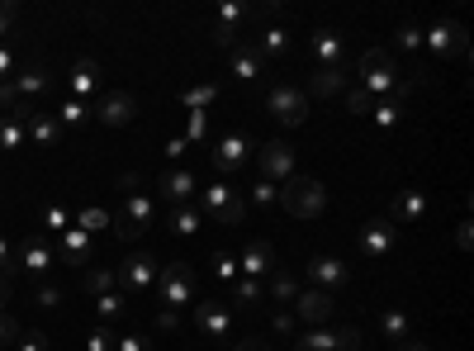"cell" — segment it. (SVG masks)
Instances as JSON below:
<instances>
[{
    "label": "cell",
    "mask_w": 474,
    "mask_h": 351,
    "mask_svg": "<svg viewBox=\"0 0 474 351\" xmlns=\"http://www.w3.org/2000/svg\"><path fill=\"white\" fill-rule=\"evenodd\" d=\"M361 90H366L370 100H385V96H408L413 81L394 72V57L385 48H370L361 57Z\"/></svg>",
    "instance_id": "cell-1"
},
{
    "label": "cell",
    "mask_w": 474,
    "mask_h": 351,
    "mask_svg": "<svg viewBox=\"0 0 474 351\" xmlns=\"http://www.w3.org/2000/svg\"><path fill=\"white\" fill-rule=\"evenodd\" d=\"M275 204H284L294 219H318L323 209H327V191L314 176H290V181L280 185V200Z\"/></svg>",
    "instance_id": "cell-2"
},
{
    "label": "cell",
    "mask_w": 474,
    "mask_h": 351,
    "mask_svg": "<svg viewBox=\"0 0 474 351\" xmlns=\"http://www.w3.org/2000/svg\"><path fill=\"white\" fill-rule=\"evenodd\" d=\"M157 304L161 309H180V304H195V266L190 262H171L157 271Z\"/></svg>",
    "instance_id": "cell-3"
},
{
    "label": "cell",
    "mask_w": 474,
    "mask_h": 351,
    "mask_svg": "<svg viewBox=\"0 0 474 351\" xmlns=\"http://www.w3.org/2000/svg\"><path fill=\"white\" fill-rule=\"evenodd\" d=\"M290 314H294L299 323H308V327H327L332 314H337V294H332V290H318V285H308V290L294 294Z\"/></svg>",
    "instance_id": "cell-4"
},
{
    "label": "cell",
    "mask_w": 474,
    "mask_h": 351,
    "mask_svg": "<svg viewBox=\"0 0 474 351\" xmlns=\"http://www.w3.org/2000/svg\"><path fill=\"white\" fill-rule=\"evenodd\" d=\"M266 105H271V114H275L284 129H299V124L308 119V96H304L299 86H290V81H275Z\"/></svg>",
    "instance_id": "cell-5"
},
{
    "label": "cell",
    "mask_w": 474,
    "mask_h": 351,
    "mask_svg": "<svg viewBox=\"0 0 474 351\" xmlns=\"http://www.w3.org/2000/svg\"><path fill=\"white\" fill-rule=\"evenodd\" d=\"M204 209L213 219H219V228H232V223H242V214H247V200L232 191L228 181H213L209 191H204Z\"/></svg>",
    "instance_id": "cell-6"
},
{
    "label": "cell",
    "mask_w": 474,
    "mask_h": 351,
    "mask_svg": "<svg viewBox=\"0 0 474 351\" xmlns=\"http://www.w3.org/2000/svg\"><path fill=\"white\" fill-rule=\"evenodd\" d=\"M361 333L356 327H308L299 337V351H356Z\"/></svg>",
    "instance_id": "cell-7"
},
{
    "label": "cell",
    "mask_w": 474,
    "mask_h": 351,
    "mask_svg": "<svg viewBox=\"0 0 474 351\" xmlns=\"http://www.w3.org/2000/svg\"><path fill=\"white\" fill-rule=\"evenodd\" d=\"M114 271H118V280H124L129 290L142 294V290H152V285H157V271H161V266H157V256H152L148 247H142V252H129V256H124V266H114Z\"/></svg>",
    "instance_id": "cell-8"
},
{
    "label": "cell",
    "mask_w": 474,
    "mask_h": 351,
    "mask_svg": "<svg viewBox=\"0 0 474 351\" xmlns=\"http://www.w3.org/2000/svg\"><path fill=\"white\" fill-rule=\"evenodd\" d=\"M53 256H62L67 266H95V238H90L86 228L71 223V228L57 232V252Z\"/></svg>",
    "instance_id": "cell-9"
},
{
    "label": "cell",
    "mask_w": 474,
    "mask_h": 351,
    "mask_svg": "<svg viewBox=\"0 0 474 351\" xmlns=\"http://www.w3.org/2000/svg\"><path fill=\"white\" fill-rule=\"evenodd\" d=\"M256 167H261V176H266L271 185L275 181H290L294 176V148L284 143V138H275V143H266L256 152Z\"/></svg>",
    "instance_id": "cell-10"
},
{
    "label": "cell",
    "mask_w": 474,
    "mask_h": 351,
    "mask_svg": "<svg viewBox=\"0 0 474 351\" xmlns=\"http://www.w3.org/2000/svg\"><path fill=\"white\" fill-rule=\"evenodd\" d=\"M247 152H252V138L247 133H223L219 143H213V171L232 176L237 167H247Z\"/></svg>",
    "instance_id": "cell-11"
},
{
    "label": "cell",
    "mask_w": 474,
    "mask_h": 351,
    "mask_svg": "<svg viewBox=\"0 0 474 351\" xmlns=\"http://www.w3.org/2000/svg\"><path fill=\"white\" fill-rule=\"evenodd\" d=\"M195 327H200L204 337H213V342H228L232 337V309H228V304H219V299H213V304H195Z\"/></svg>",
    "instance_id": "cell-12"
},
{
    "label": "cell",
    "mask_w": 474,
    "mask_h": 351,
    "mask_svg": "<svg viewBox=\"0 0 474 351\" xmlns=\"http://www.w3.org/2000/svg\"><path fill=\"white\" fill-rule=\"evenodd\" d=\"M304 271H308V280H314L318 290H332V294H337L342 285H351V266L337 262V256H314Z\"/></svg>",
    "instance_id": "cell-13"
},
{
    "label": "cell",
    "mask_w": 474,
    "mask_h": 351,
    "mask_svg": "<svg viewBox=\"0 0 474 351\" xmlns=\"http://www.w3.org/2000/svg\"><path fill=\"white\" fill-rule=\"evenodd\" d=\"M237 271H242L247 280H261V275H271L275 271V252L266 238H247L242 243V256H237Z\"/></svg>",
    "instance_id": "cell-14"
},
{
    "label": "cell",
    "mask_w": 474,
    "mask_h": 351,
    "mask_svg": "<svg viewBox=\"0 0 474 351\" xmlns=\"http://www.w3.org/2000/svg\"><path fill=\"white\" fill-rule=\"evenodd\" d=\"M394 243H398V228L389 219H370L361 228V252L366 256H394Z\"/></svg>",
    "instance_id": "cell-15"
},
{
    "label": "cell",
    "mask_w": 474,
    "mask_h": 351,
    "mask_svg": "<svg viewBox=\"0 0 474 351\" xmlns=\"http://www.w3.org/2000/svg\"><path fill=\"white\" fill-rule=\"evenodd\" d=\"M47 266H53V247L43 243V232H29V238H24V247H19V256H15V271L43 275Z\"/></svg>",
    "instance_id": "cell-16"
},
{
    "label": "cell",
    "mask_w": 474,
    "mask_h": 351,
    "mask_svg": "<svg viewBox=\"0 0 474 351\" xmlns=\"http://www.w3.org/2000/svg\"><path fill=\"white\" fill-rule=\"evenodd\" d=\"M133 114H138V100L129 96V90H109V96H100V124L124 129V124H133Z\"/></svg>",
    "instance_id": "cell-17"
},
{
    "label": "cell",
    "mask_w": 474,
    "mask_h": 351,
    "mask_svg": "<svg viewBox=\"0 0 474 351\" xmlns=\"http://www.w3.org/2000/svg\"><path fill=\"white\" fill-rule=\"evenodd\" d=\"M342 90H346V67H314V77H308L304 96L332 100V96H342Z\"/></svg>",
    "instance_id": "cell-18"
},
{
    "label": "cell",
    "mask_w": 474,
    "mask_h": 351,
    "mask_svg": "<svg viewBox=\"0 0 474 351\" xmlns=\"http://www.w3.org/2000/svg\"><path fill=\"white\" fill-rule=\"evenodd\" d=\"M427 214V195L422 191H398L394 195V204H389V223L398 228V223H417Z\"/></svg>",
    "instance_id": "cell-19"
},
{
    "label": "cell",
    "mask_w": 474,
    "mask_h": 351,
    "mask_svg": "<svg viewBox=\"0 0 474 351\" xmlns=\"http://www.w3.org/2000/svg\"><path fill=\"white\" fill-rule=\"evenodd\" d=\"M67 90H71V100H86L100 90V67H95L90 57H81L77 67H71V77H67Z\"/></svg>",
    "instance_id": "cell-20"
},
{
    "label": "cell",
    "mask_w": 474,
    "mask_h": 351,
    "mask_svg": "<svg viewBox=\"0 0 474 351\" xmlns=\"http://www.w3.org/2000/svg\"><path fill=\"white\" fill-rule=\"evenodd\" d=\"M422 43L432 53H460L465 57V29L460 25H432V29L422 34Z\"/></svg>",
    "instance_id": "cell-21"
},
{
    "label": "cell",
    "mask_w": 474,
    "mask_h": 351,
    "mask_svg": "<svg viewBox=\"0 0 474 351\" xmlns=\"http://www.w3.org/2000/svg\"><path fill=\"white\" fill-rule=\"evenodd\" d=\"M261 67H266V57L252 48V38H242V43L232 48V77H237V81H256Z\"/></svg>",
    "instance_id": "cell-22"
},
{
    "label": "cell",
    "mask_w": 474,
    "mask_h": 351,
    "mask_svg": "<svg viewBox=\"0 0 474 351\" xmlns=\"http://www.w3.org/2000/svg\"><path fill=\"white\" fill-rule=\"evenodd\" d=\"M294 294H299V280H294V271L275 266V271H271V285H266V299L275 304V309H290V304H294Z\"/></svg>",
    "instance_id": "cell-23"
},
{
    "label": "cell",
    "mask_w": 474,
    "mask_h": 351,
    "mask_svg": "<svg viewBox=\"0 0 474 351\" xmlns=\"http://www.w3.org/2000/svg\"><path fill=\"white\" fill-rule=\"evenodd\" d=\"M342 48H346V38L337 29H318L314 34V57H318V67H342Z\"/></svg>",
    "instance_id": "cell-24"
},
{
    "label": "cell",
    "mask_w": 474,
    "mask_h": 351,
    "mask_svg": "<svg viewBox=\"0 0 474 351\" xmlns=\"http://www.w3.org/2000/svg\"><path fill=\"white\" fill-rule=\"evenodd\" d=\"M10 86L19 90V100H34V96H43V90L53 86V77H47V67H24V72H15Z\"/></svg>",
    "instance_id": "cell-25"
},
{
    "label": "cell",
    "mask_w": 474,
    "mask_h": 351,
    "mask_svg": "<svg viewBox=\"0 0 474 351\" xmlns=\"http://www.w3.org/2000/svg\"><path fill=\"white\" fill-rule=\"evenodd\" d=\"M247 38H252V48L261 57H284V53H290V34H284L280 25L275 29H261V34H247Z\"/></svg>",
    "instance_id": "cell-26"
},
{
    "label": "cell",
    "mask_w": 474,
    "mask_h": 351,
    "mask_svg": "<svg viewBox=\"0 0 474 351\" xmlns=\"http://www.w3.org/2000/svg\"><path fill=\"white\" fill-rule=\"evenodd\" d=\"M157 191H161L166 200H176V204H185L190 195H195V176H190L185 167H180V171H166V176L157 181Z\"/></svg>",
    "instance_id": "cell-27"
},
{
    "label": "cell",
    "mask_w": 474,
    "mask_h": 351,
    "mask_svg": "<svg viewBox=\"0 0 474 351\" xmlns=\"http://www.w3.org/2000/svg\"><path fill=\"white\" fill-rule=\"evenodd\" d=\"M252 304H266V285L261 280H237V285L228 290V309H252Z\"/></svg>",
    "instance_id": "cell-28"
},
{
    "label": "cell",
    "mask_w": 474,
    "mask_h": 351,
    "mask_svg": "<svg viewBox=\"0 0 474 351\" xmlns=\"http://www.w3.org/2000/svg\"><path fill=\"white\" fill-rule=\"evenodd\" d=\"M118 219H124V223H133V228L142 232V228H152L157 209H152V200H148V195H133V191H129V200H124V214H118Z\"/></svg>",
    "instance_id": "cell-29"
},
{
    "label": "cell",
    "mask_w": 474,
    "mask_h": 351,
    "mask_svg": "<svg viewBox=\"0 0 474 351\" xmlns=\"http://www.w3.org/2000/svg\"><path fill=\"white\" fill-rule=\"evenodd\" d=\"M24 129H29V138H34V143H43V148H53L57 143V138H62V124H57V114H34V119L29 124H24Z\"/></svg>",
    "instance_id": "cell-30"
},
{
    "label": "cell",
    "mask_w": 474,
    "mask_h": 351,
    "mask_svg": "<svg viewBox=\"0 0 474 351\" xmlns=\"http://www.w3.org/2000/svg\"><path fill=\"white\" fill-rule=\"evenodd\" d=\"M24 143H29V129L10 119V114H0V152H19Z\"/></svg>",
    "instance_id": "cell-31"
},
{
    "label": "cell",
    "mask_w": 474,
    "mask_h": 351,
    "mask_svg": "<svg viewBox=\"0 0 474 351\" xmlns=\"http://www.w3.org/2000/svg\"><path fill=\"white\" fill-rule=\"evenodd\" d=\"M81 285H86L90 294H109V290L118 285V271H114V266H86Z\"/></svg>",
    "instance_id": "cell-32"
},
{
    "label": "cell",
    "mask_w": 474,
    "mask_h": 351,
    "mask_svg": "<svg viewBox=\"0 0 474 351\" xmlns=\"http://www.w3.org/2000/svg\"><path fill=\"white\" fill-rule=\"evenodd\" d=\"M370 119H375L379 129H394V124L403 119V96H385V100H375Z\"/></svg>",
    "instance_id": "cell-33"
},
{
    "label": "cell",
    "mask_w": 474,
    "mask_h": 351,
    "mask_svg": "<svg viewBox=\"0 0 474 351\" xmlns=\"http://www.w3.org/2000/svg\"><path fill=\"white\" fill-rule=\"evenodd\" d=\"M213 100H219V86H213V81H204V86H190V90H180V105H185V109H209Z\"/></svg>",
    "instance_id": "cell-34"
},
{
    "label": "cell",
    "mask_w": 474,
    "mask_h": 351,
    "mask_svg": "<svg viewBox=\"0 0 474 351\" xmlns=\"http://www.w3.org/2000/svg\"><path fill=\"white\" fill-rule=\"evenodd\" d=\"M166 228L180 232V238H190V232H200V214H195V209H185V204H176L171 219H166Z\"/></svg>",
    "instance_id": "cell-35"
},
{
    "label": "cell",
    "mask_w": 474,
    "mask_h": 351,
    "mask_svg": "<svg viewBox=\"0 0 474 351\" xmlns=\"http://www.w3.org/2000/svg\"><path fill=\"white\" fill-rule=\"evenodd\" d=\"M385 337L398 346V342H408V314L403 309H385Z\"/></svg>",
    "instance_id": "cell-36"
},
{
    "label": "cell",
    "mask_w": 474,
    "mask_h": 351,
    "mask_svg": "<svg viewBox=\"0 0 474 351\" xmlns=\"http://www.w3.org/2000/svg\"><path fill=\"white\" fill-rule=\"evenodd\" d=\"M86 119H90V109H86L81 100H71V96H67L62 109H57V124H62V129H77V124H86Z\"/></svg>",
    "instance_id": "cell-37"
},
{
    "label": "cell",
    "mask_w": 474,
    "mask_h": 351,
    "mask_svg": "<svg viewBox=\"0 0 474 351\" xmlns=\"http://www.w3.org/2000/svg\"><path fill=\"white\" fill-rule=\"evenodd\" d=\"M209 138V109H190L185 119V143H204Z\"/></svg>",
    "instance_id": "cell-38"
},
{
    "label": "cell",
    "mask_w": 474,
    "mask_h": 351,
    "mask_svg": "<svg viewBox=\"0 0 474 351\" xmlns=\"http://www.w3.org/2000/svg\"><path fill=\"white\" fill-rule=\"evenodd\" d=\"M77 228H86L90 238H95V232H105V228H109V214H105L100 204H90V209H81V219H77Z\"/></svg>",
    "instance_id": "cell-39"
},
{
    "label": "cell",
    "mask_w": 474,
    "mask_h": 351,
    "mask_svg": "<svg viewBox=\"0 0 474 351\" xmlns=\"http://www.w3.org/2000/svg\"><path fill=\"white\" fill-rule=\"evenodd\" d=\"M95 314H100V323H109V318L124 314V299H118L114 290H109V294H95Z\"/></svg>",
    "instance_id": "cell-40"
},
{
    "label": "cell",
    "mask_w": 474,
    "mask_h": 351,
    "mask_svg": "<svg viewBox=\"0 0 474 351\" xmlns=\"http://www.w3.org/2000/svg\"><path fill=\"white\" fill-rule=\"evenodd\" d=\"M19 333H24L19 318H15L10 309H0V346H15V342H19Z\"/></svg>",
    "instance_id": "cell-41"
},
{
    "label": "cell",
    "mask_w": 474,
    "mask_h": 351,
    "mask_svg": "<svg viewBox=\"0 0 474 351\" xmlns=\"http://www.w3.org/2000/svg\"><path fill=\"white\" fill-rule=\"evenodd\" d=\"M213 275H219V280H232V275H237V256L219 247V252H213Z\"/></svg>",
    "instance_id": "cell-42"
},
{
    "label": "cell",
    "mask_w": 474,
    "mask_h": 351,
    "mask_svg": "<svg viewBox=\"0 0 474 351\" xmlns=\"http://www.w3.org/2000/svg\"><path fill=\"white\" fill-rule=\"evenodd\" d=\"M86 351H114V333H109V323H100L95 333L86 337Z\"/></svg>",
    "instance_id": "cell-43"
},
{
    "label": "cell",
    "mask_w": 474,
    "mask_h": 351,
    "mask_svg": "<svg viewBox=\"0 0 474 351\" xmlns=\"http://www.w3.org/2000/svg\"><path fill=\"white\" fill-rule=\"evenodd\" d=\"M43 228H47V232L71 228V223H67V209H62V204H47V209H43Z\"/></svg>",
    "instance_id": "cell-44"
},
{
    "label": "cell",
    "mask_w": 474,
    "mask_h": 351,
    "mask_svg": "<svg viewBox=\"0 0 474 351\" xmlns=\"http://www.w3.org/2000/svg\"><path fill=\"white\" fill-rule=\"evenodd\" d=\"M15 351H47V337L38 333V327H29V333H19Z\"/></svg>",
    "instance_id": "cell-45"
},
{
    "label": "cell",
    "mask_w": 474,
    "mask_h": 351,
    "mask_svg": "<svg viewBox=\"0 0 474 351\" xmlns=\"http://www.w3.org/2000/svg\"><path fill=\"white\" fill-rule=\"evenodd\" d=\"M252 200H256V209H266V204H275V200H280V185H271V181H261L256 191H252Z\"/></svg>",
    "instance_id": "cell-46"
},
{
    "label": "cell",
    "mask_w": 474,
    "mask_h": 351,
    "mask_svg": "<svg viewBox=\"0 0 474 351\" xmlns=\"http://www.w3.org/2000/svg\"><path fill=\"white\" fill-rule=\"evenodd\" d=\"M398 48L417 53V48H422V29H417V25H403V29H398Z\"/></svg>",
    "instance_id": "cell-47"
},
{
    "label": "cell",
    "mask_w": 474,
    "mask_h": 351,
    "mask_svg": "<svg viewBox=\"0 0 474 351\" xmlns=\"http://www.w3.org/2000/svg\"><path fill=\"white\" fill-rule=\"evenodd\" d=\"M15 19H19V5H15V0H0V38L15 29Z\"/></svg>",
    "instance_id": "cell-48"
},
{
    "label": "cell",
    "mask_w": 474,
    "mask_h": 351,
    "mask_svg": "<svg viewBox=\"0 0 474 351\" xmlns=\"http://www.w3.org/2000/svg\"><path fill=\"white\" fill-rule=\"evenodd\" d=\"M346 109H351V114H370V109H375V100L366 96V90H361V86H356V90H351V96H346Z\"/></svg>",
    "instance_id": "cell-49"
},
{
    "label": "cell",
    "mask_w": 474,
    "mask_h": 351,
    "mask_svg": "<svg viewBox=\"0 0 474 351\" xmlns=\"http://www.w3.org/2000/svg\"><path fill=\"white\" fill-rule=\"evenodd\" d=\"M34 304H38V309H57V304H62V290H57V285H43V290L34 294Z\"/></svg>",
    "instance_id": "cell-50"
},
{
    "label": "cell",
    "mask_w": 474,
    "mask_h": 351,
    "mask_svg": "<svg viewBox=\"0 0 474 351\" xmlns=\"http://www.w3.org/2000/svg\"><path fill=\"white\" fill-rule=\"evenodd\" d=\"M0 275H15V247L5 232H0Z\"/></svg>",
    "instance_id": "cell-51"
},
{
    "label": "cell",
    "mask_w": 474,
    "mask_h": 351,
    "mask_svg": "<svg viewBox=\"0 0 474 351\" xmlns=\"http://www.w3.org/2000/svg\"><path fill=\"white\" fill-rule=\"evenodd\" d=\"M15 105H19V90H15L10 81H0V114H10Z\"/></svg>",
    "instance_id": "cell-52"
},
{
    "label": "cell",
    "mask_w": 474,
    "mask_h": 351,
    "mask_svg": "<svg viewBox=\"0 0 474 351\" xmlns=\"http://www.w3.org/2000/svg\"><path fill=\"white\" fill-rule=\"evenodd\" d=\"M114 351H152L148 337H114Z\"/></svg>",
    "instance_id": "cell-53"
},
{
    "label": "cell",
    "mask_w": 474,
    "mask_h": 351,
    "mask_svg": "<svg viewBox=\"0 0 474 351\" xmlns=\"http://www.w3.org/2000/svg\"><path fill=\"white\" fill-rule=\"evenodd\" d=\"M15 67H19V57L10 48H0V81H15Z\"/></svg>",
    "instance_id": "cell-54"
},
{
    "label": "cell",
    "mask_w": 474,
    "mask_h": 351,
    "mask_svg": "<svg viewBox=\"0 0 474 351\" xmlns=\"http://www.w3.org/2000/svg\"><path fill=\"white\" fill-rule=\"evenodd\" d=\"M294 327V314L290 309H275V333H290Z\"/></svg>",
    "instance_id": "cell-55"
},
{
    "label": "cell",
    "mask_w": 474,
    "mask_h": 351,
    "mask_svg": "<svg viewBox=\"0 0 474 351\" xmlns=\"http://www.w3.org/2000/svg\"><path fill=\"white\" fill-rule=\"evenodd\" d=\"M114 232H118V238H124V243H138V238H142V232H138L133 223H124V219H118V228H114Z\"/></svg>",
    "instance_id": "cell-56"
},
{
    "label": "cell",
    "mask_w": 474,
    "mask_h": 351,
    "mask_svg": "<svg viewBox=\"0 0 474 351\" xmlns=\"http://www.w3.org/2000/svg\"><path fill=\"white\" fill-rule=\"evenodd\" d=\"M232 351H271L266 342H261V337H242V342H237Z\"/></svg>",
    "instance_id": "cell-57"
},
{
    "label": "cell",
    "mask_w": 474,
    "mask_h": 351,
    "mask_svg": "<svg viewBox=\"0 0 474 351\" xmlns=\"http://www.w3.org/2000/svg\"><path fill=\"white\" fill-rule=\"evenodd\" d=\"M190 143H185V138H171V143H166V157H180Z\"/></svg>",
    "instance_id": "cell-58"
},
{
    "label": "cell",
    "mask_w": 474,
    "mask_h": 351,
    "mask_svg": "<svg viewBox=\"0 0 474 351\" xmlns=\"http://www.w3.org/2000/svg\"><path fill=\"white\" fill-rule=\"evenodd\" d=\"M394 351H432V346H427V342H398Z\"/></svg>",
    "instance_id": "cell-59"
},
{
    "label": "cell",
    "mask_w": 474,
    "mask_h": 351,
    "mask_svg": "<svg viewBox=\"0 0 474 351\" xmlns=\"http://www.w3.org/2000/svg\"><path fill=\"white\" fill-rule=\"evenodd\" d=\"M5 304H10V280L0 275V309H5Z\"/></svg>",
    "instance_id": "cell-60"
},
{
    "label": "cell",
    "mask_w": 474,
    "mask_h": 351,
    "mask_svg": "<svg viewBox=\"0 0 474 351\" xmlns=\"http://www.w3.org/2000/svg\"><path fill=\"white\" fill-rule=\"evenodd\" d=\"M356 351H361V346H356Z\"/></svg>",
    "instance_id": "cell-61"
}]
</instances>
